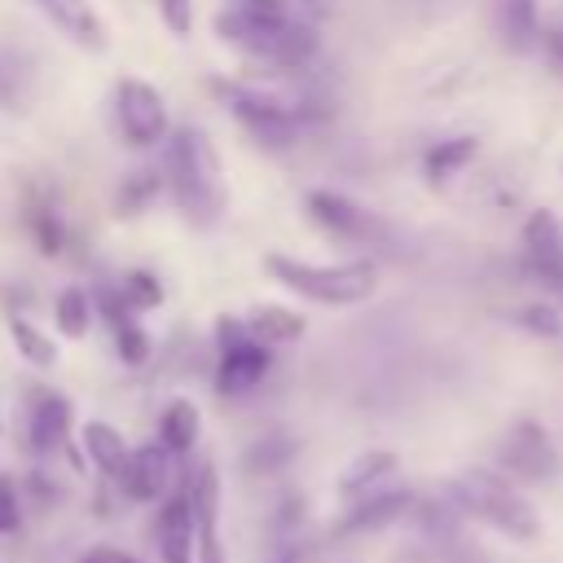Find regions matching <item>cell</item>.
I'll return each instance as SVG.
<instances>
[{"label":"cell","mask_w":563,"mask_h":563,"mask_svg":"<svg viewBox=\"0 0 563 563\" xmlns=\"http://www.w3.org/2000/svg\"><path fill=\"white\" fill-rule=\"evenodd\" d=\"M167 172H163V185L172 189L176 207L198 220V224H211L220 211H224V180H220V158L207 141L202 128L185 123L176 132H167Z\"/></svg>","instance_id":"cell-1"},{"label":"cell","mask_w":563,"mask_h":563,"mask_svg":"<svg viewBox=\"0 0 563 563\" xmlns=\"http://www.w3.org/2000/svg\"><path fill=\"white\" fill-rule=\"evenodd\" d=\"M264 268L273 273V282H282L286 290H295L308 303L321 308H352L365 303L378 290V264L374 260H334V264H317V260H295V255H264Z\"/></svg>","instance_id":"cell-2"},{"label":"cell","mask_w":563,"mask_h":563,"mask_svg":"<svg viewBox=\"0 0 563 563\" xmlns=\"http://www.w3.org/2000/svg\"><path fill=\"white\" fill-rule=\"evenodd\" d=\"M453 497L466 515H475L479 523L497 528L510 541H537V532H541V519H537L532 501L501 471H466L453 484Z\"/></svg>","instance_id":"cell-3"},{"label":"cell","mask_w":563,"mask_h":563,"mask_svg":"<svg viewBox=\"0 0 563 563\" xmlns=\"http://www.w3.org/2000/svg\"><path fill=\"white\" fill-rule=\"evenodd\" d=\"M497 471L510 484H554L563 475V457L550 440V431L532 418L515 422L497 449Z\"/></svg>","instance_id":"cell-4"},{"label":"cell","mask_w":563,"mask_h":563,"mask_svg":"<svg viewBox=\"0 0 563 563\" xmlns=\"http://www.w3.org/2000/svg\"><path fill=\"white\" fill-rule=\"evenodd\" d=\"M114 119H119V136H123L132 150H154V145H163L167 132H172L167 97H163L154 84L136 79V75L119 79V88H114Z\"/></svg>","instance_id":"cell-5"},{"label":"cell","mask_w":563,"mask_h":563,"mask_svg":"<svg viewBox=\"0 0 563 563\" xmlns=\"http://www.w3.org/2000/svg\"><path fill=\"white\" fill-rule=\"evenodd\" d=\"M229 92V110H233V119L260 141V145H273V150H286V145H295V136H299V114L282 101V97H273V92H264V88H224Z\"/></svg>","instance_id":"cell-6"},{"label":"cell","mask_w":563,"mask_h":563,"mask_svg":"<svg viewBox=\"0 0 563 563\" xmlns=\"http://www.w3.org/2000/svg\"><path fill=\"white\" fill-rule=\"evenodd\" d=\"M519 246H523V264L528 273L563 299V224L550 207H532L523 216V229H519Z\"/></svg>","instance_id":"cell-7"},{"label":"cell","mask_w":563,"mask_h":563,"mask_svg":"<svg viewBox=\"0 0 563 563\" xmlns=\"http://www.w3.org/2000/svg\"><path fill=\"white\" fill-rule=\"evenodd\" d=\"M185 501L194 515V563H224L220 545V475L211 462H198V471L185 479Z\"/></svg>","instance_id":"cell-8"},{"label":"cell","mask_w":563,"mask_h":563,"mask_svg":"<svg viewBox=\"0 0 563 563\" xmlns=\"http://www.w3.org/2000/svg\"><path fill=\"white\" fill-rule=\"evenodd\" d=\"M273 369V347L255 343L251 334L233 339L220 347V361H216V391L220 396H246L251 387L264 383V374Z\"/></svg>","instance_id":"cell-9"},{"label":"cell","mask_w":563,"mask_h":563,"mask_svg":"<svg viewBox=\"0 0 563 563\" xmlns=\"http://www.w3.org/2000/svg\"><path fill=\"white\" fill-rule=\"evenodd\" d=\"M114 484L132 501H158L167 493V484H172V453L158 440L141 444V449H128V462L119 466Z\"/></svg>","instance_id":"cell-10"},{"label":"cell","mask_w":563,"mask_h":563,"mask_svg":"<svg viewBox=\"0 0 563 563\" xmlns=\"http://www.w3.org/2000/svg\"><path fill=\"white\" fill-rule=\"evenodd\" d=\"M70 422H75L70 400L57 396V391H40L35 405H31V422H26V444H31V453H35V457L57 453V449L66 444V435H70Z\"/></svg>","instance_id":"cell-11"},{"label":"cell","mask_w":563,"mask_h":563,"mask_svg":"<svg viewBox=\"0 0 563 563\" xmlns=\"http://www.w3.org/2000/svg\"><path fill=\"white\" fill-rule=\"evenodd\" d=\"M303 207H308V216H312L321 229H330V233H339V238H365V233L374 229L369 211L356 207V202H352L347 194H339V189H308Z\"/></svg>","instance_id":"cell-12"},{"label":"cell","mask_w":563,"mask_h":563,"mask_svg":"<svg viewBox=\"0 0 563 563\" xmlns=\"http://www.w3.org/2000/svg\"><path fill=\"white\" fill-rule=\"evenodd\" d=\"M40 9H44V13L53 18V26H57L62 35H70L79 48L101 53V48L110 44V31H106L101 13H97L88 0H40Z\"/></svg>","instance_id":"cell-13"},{"label":"cell","mask_w":563,"mask_h":563,"mask_svg":"<svg viewBox=\"0 0 563 563\" xmlns=\"http://www.w3.org/2000/svg\"><path fill=\"white\" fill-rule=\"evenodd\" d=\"M409 493L405 488H369L361 497H352V510L343 515L339 532H378L387 523H396L409 510Z\"/></svg>","instance_id":"cell-14"},{"label":"cell","mask_w":563,"mask_h":563,"mask_svg":"<svg viewBox=\"0 0 563 563\" xmlns=\"http://www.w3.org/2000/svg\"><path fill=\"white\" fill-rule=\"evenodd\" d=\"M154 537H158V559L163 563H194V515H189L185 488L163 501Z\"/></svg>","instance_id":"cell-15"},{"label":"cell","mask_w":563,"mask_h":563,"mask_svg":"<svg viewBox=\"0 0 563 563\" xmlns=\"http://www.w3.org/2000/svg\"><path fill=\"white\" fill-rule=\"evenodd\" d=\"M242 325L264 347H286V343H299L308 334V317L299 308H286V303H255L242 317Z\"/></svg>","instance_id":"cell-16"},{"label":"cell","mask_w":563,"mask_h":563,"mask_svg":"<svg viewBox=\"0 0 563 563\" xmlns=\"http://www.w3.org/2000/svg\"><path fill=\"white\" fill-rule=\"evenodd\" d=\"M198 435H202V413H198V405L185 400V396L167 400V409L158 413V444H163L172 457H185V453L198 444Z\"/></svg>","instance_id":"cell-17"},{"label":"cell","mask_w":563,"mask_h":563,"mask_svg":"<svg viewBox=\"0 0 563 563\" xmlns=\"http://www.w3.org/2000/svg\"><path fill=\"white\" fill-rule=\"evenodd\" d=\"M79 444H84L88 462H92L106 479H114L119 466L128 462V440H123V431L110 427V422H101V418H88V422L79 427Z\"/></svg>","instance_id":"cell-18"},{"label":"cell","mask_w":563,"mask_h":563,"mask_svg":"<svg viewBox=\"0 0 563 563\" xmlns=\"http://www.w3.org/2000/svg\"><path fill=\"white\" fill-rule=\"evenodd\" d=\"M497 26L510 53H528L541 44V18L537 0H497Z\"/></svg>","instance_id":"cell-19"},{"label":"cell","mask_w":563,"mask_h":563,"mask_svg":"<svg viewBox=\"0 0 563 563\" xmlns=\"http://www.w3.org/2000/svg\"><path fill=\"white\" fill-rule=\"evenodd\" d=\"M391 471H396V453H391V449H365V453H356V457L343 466L339 493H343V497H361V493L378 488Z\"/></svg>","instance_id":"cell-20"},{"label":"cell","mask_w":563,"mask_h":563,"mask_svg":"<svg viewBox=\"0 0 563 563\" xmlns=\"http://www.w3.org/2000/svg\"><path fill=\"white\" fill-rule=\"evenodd\" d=\"M475 150H479L475 136H449V141L431 145V150L422 154V172H427V180H431V185H449V180H457V176L466 172V163L475 158Z\"/></svg>","instance_id":"cell-21"},{"label":"cell","mask_w":563,"mask_h":563,"mask_svg":"<svg viewBox=\"0 0 563 563\" xmlns=\"http://www.w3.org/2000/svg\"><path fill=\"white\" fill-rule=\"evenodd\" d=\"M92 321H97L92 290H84V286H66V290L53 299V325H57L62 339H75V343L88 339Z\"/></svg>","instance_id":"cell-22"},{"label":"cell","mask_w":563,"mask_h":563,"mask_svg":"<svg viewBox=\"0 0 563 563\" xmlns=\"http://www.w3.org/2000/svg\"><path fill=\"white\" fill-rule=\"evenodd\" d=\"M9 339H13L18 356H22L31 369H53V365H57V343H53V334H44L35 321L9 317Z\"/></svg>","instance_id":"cell-23"},{"label":"cell","mask_w":563,"mask_h":563,"mask_svg":"<svg viewBox=\"0 0 563 563\" xmlns=\"http://www.w3.org/2000/svg\"><path fill=\"white\" fill-rule=\"evenodd\" d=\"M114 286H119V295H123V303H128L132 317H141V312H150V308L163 303V286H158V277L145 273V268H128Z\"/></svg>","instance_id":"cell-24"},{"label":"cell","mask_w":563,"mask_h":563,"mask_svg":"<svg viewBox=\"0 0 563 563\" xmlns=\"http://www.w3.org/2000/svg\"><path fill=\"white\" fill-rule=\"evenodd\" d=\"M163 189V172H132L128 180H123V189H119V211H128V216H136L154 194Z\"/></svg>","instance_id":"cell-25"},{"label":"cell","mask_w":563,"mask_h":563,"mask_svg":"<svg viewBox=\"0 0 563 563\" xmlns=\"http://www.w3.org/2000/svg\"><path fill=\"white\" fill-rule=\"evenodd\" d=\"M114 347L123 365H145L150 361V334L141 330V321H123L114 325Z\"/></svg>","instance_id":"cell-26"},{"label":"cell","mask_w":563,"mask_h":563,"mask_svg":"<svg viewBox=\"0 0 563 563\" xmlns=\"http://www.w3.org/2000/svg\"><path fill=\"white\" fill-rule=\"evenodd\" d=\"M515 321L528 325L532 334H545V339H559L563 334V321H559V312L550 303H528V308L515 312Z\"/></svg>","instance_id":"cell-27"},{"label":"cell","mask_w":563,"mask_h":563,"mask_svg":"<svg viewBox=\"0 0 563 563\" xmlns=\"http://www.w3.org/2000/svg\"><path fill=\"white\" fill-rule=\"evenodd\" d=\"M154 4H158L163 26H167L176 40H185V35L194 31V0H154Z\"/></svg>","instance_id":"cell-28"},{"label":"cell","mask_w":563,"mask_h":563,"mask_svg":"<svg viewBox=\"0 0 563 563\" xmlns=\"http://www.w3.org/2000/svg\"><path fill=\"white\" fill-rule=\"evenodd\" d=\"M22 523V501H18V484L9 475H0V532H13Z\"/></svg>","instance_id":"cell-29"},{"label":"cell","mask_w":563,"mask_h":563,"mask_svg":"<svg viewBox=\"0 0 563 563\" xmlns=\"http://www.w3.org/2000/svg\"><path fill=\"white\" fill-rule=\"evenodd\" d=\"M79 563H141L136 554H123V550H110V545H97V550H88Z\"/></svg>","instance_id":"cell-30"},{"label":"cell","mask_w":563,"mask_h":563,"mask_svg":"<svg viewBox=\"0 0 563 563\" xmlns=\"http://www.w3.org/2000/svg\"><path fill=\"white\" fill-rule=\"evenodd\" d=\"M541 44H545L550 62L563 70V26H550V31H541Z\"/></svg>","instance_id":"cell-31"},{"label":"cell","mask_w":563,"mask_h":563,"mask_svg":"<svg viewBox=\"0 0 563 563\" xmlns=\"http://www.w3.org/2000/svg\"><path fill=\"white\" fill-rule=\"evenodd\" d=\"M299 4H303L308 13H325V9H330V0H299Z\"/></svg>","instance_id":"cell-32"},{"label":"cell","mask_w":563,"mask_h":563,"mask_svg":"<svg viewBox=\"0 0 563 563\" xmlns=\"http://www.w3.org/2000/svg\"><path fill=\"white\" fill-rule=\"evenodd\" d=\"M0 427H4V413H0Z\"/></svg>","instance_id":"cell-33"}]
</instances>
